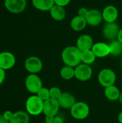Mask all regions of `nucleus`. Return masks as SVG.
<instances>
[{
	"instance_id": "f257e3e1",
	"label": "nucleus",
	"mask_w": 122,
	"mask_h": 123,
	"mask_svg": "<svg viewBox=\"0 0 122 123\" xmlns=\"http://www.w3.org/2000/svg\"><path fill=\"white\" fill-rule=\"evenodd\" d=\"M81 53L76 46H67L62 51V61L65 66L76 68L81 63Z\"/></svg>"
},
{
	"instance_id": "f03ea898",
	"label": "nucleus",
	"mask_w": 122,
	"mask_h": 123,
	"mask_svg": "<svg viewBox=\"0 0 122 123\" xmlns=\"http://www.w3.org/2000/svg\"><path fill=\"white\" fill-rule=\"evenodd\" d=\"M43 107L44 101L36 94L29 97L25 103L26 112L32 116H37L43 113Z\"/></svg>"
},
{
	"instance_id": "7ed1b4c3",
	"label": "nucleus",
	"mask_w": 122,
	"mask_h": 123,
	"mask_svg": "<svg viewBox=\"0 0 122 123\" xmlns=\"http://www.w3.org/2000/svg\"><path fill=\"white\" fill-rule=\"evenodd\" d=\"M72 117L77 120L86 119L90 113V108L87 103L84 102H76L70 110Z\"/></svg>"
},
{
	"instance_id": "20e7f679",
	"label": "nucleus",
	"mask_w": 122,
	"mask_h": 123,
	"mask_svg": "<svg viewBox=\"0 0 122 123\" xmlns=\"http://www.w3.org/2000/svg\"><path fill=\"white\" fill-rule=\"evenodd\" d=\"M98 81L104 88L114 85L116 81V73L111 68H103L99 73Z\"/></svg>"
},
{
	"instance_id": "39448f33",
	"label": "nucleus",
	"mask_w": 122,
	"mask_h": 123,
	"mask_svg": "<svg viewBox=\"0 0 122 123\" xmlns=\"http://www.w3.org/2000/svg\"><path fill=\"white\" fill-rule=\"evenodd\" d=\"M25 87L27 90L33 94H37L42 87V81L37 74H29L25 79Z\"/></svg>"
},
{
	"instance_id": "423d86ee",
	"label": "nucleus",
	"mask_w": 122,
	"mask_h": 123,
	"mask_svg": "<svg viewBox=\"0 0 122 123\" xmlns=\"http://www.w3.org/2000/svg\"><path fill=\"white\" fill-rule=\"evenodd\" d=\"M93 75V69L90 65L80 63L75 68V78L80 81H88Z\"/></svg>"
},
{
	"instance_id": "0eeeda50",
	"label": "nucleus",
	"mask_w": 122,
	"mask_h": 123,
	"mask_svg": "<svg viewBox=\"0 0 122 123\" xmlns=\"http://www.w3.org/2000/svg\"><path fill=\"white\" fill-rule=\"evenodd\" d=\"M42 61L37 56H29L24 61V68L29 74H37L42 71Z\"/></svg>"
},
{
	"instance_id": "6e6552de",
	"label": "nucleus",
	"mask_w": 122,
	"mask_h": 123,
	"mask_svg": "<svg viewBox=\"0 0 122 123\" xmlns=\"http://www.w3.org/2000/svg\"><path fill=\"white\" fill-rule=\"evenodd\" d=\"M16 63L15 55L11 52L3 51L0 53V68L4 71L12 68Z\"/></svg>"
},
{
	"instance_id": "1a4fd4ad",
	"label": "nucleus",
	"mask_w": 122,
	"mask_h": 123,
	"mask_svg": "<svg viewBox=\"0 0 122 123\" xmlns=\"http://www.w3.org/2000/svg\"><path fill=\"white\" fill-rule=\"evenodd\" d=\"M6 9L11 13L19 14L27 6V0H4Z\"/></svg>"
},
{
	"instance_id": "9d476101",
	"label": "nucleus",
	"mask_w": 122,
	"mask_h": 123,
	"mask_svg": "<svg viewBox=\"0 0 122 123\" xmlns=\"http://www.w3.org/2000/svg\"><path fill=\"white\" fill-rule=\"evenodd\" d=\"M60 107L58 99L50 98L44 102L43 114L45 116H57Z\"/></svg>"
},
{
	"instance_id": "9b49d317",
	"label": "nucleus",
	"mask_w": 122,
	"mask_h": 123,
	"mask_svg": "<svg viewBox=\"0 0 122 123\" xmlns=\"http://www.w3.org/2000/svg\"><path fill=\"white\" fill-rule=\"evenodd\" d=\"M119 30L120 28L116 22L106 23L103 28V35L106 39L111 41L117 38Z\"/></svg>"
},
{
	"instance_id": "f8f14e48",
	"label": "nucleus",
	"mask_w": 122,
	"mask_h": 123,
	"mask_svg": "<svg viewBox=\"0 0 122 123\" xmlns=\"http://www.w3.org/2000/svg\"><path fill=\"white\" fill-rule=\"evenodd\" d=\"M102 17L106 23L115 22L119 17L117 8L114 5H107L102 11Z\"/></svg>"
},
{
	"instance_id": "ddd939ff",
	"label": "nucleus",
	"mask_w": 122,
	"mask_h": 123,
	"mask_svg": "<svg viewBox=\"0 0 122 123\" xmlns=\"http://www.w3.org/2000/svg\"><path fill=\"white\" fill-rule=\"evenodd\" d=\"M86 19L87 21L88 25L92 27L98 26L102 22V20H104L102 17V12L96 9H89Z\"/></svg>"
},
{
	"instance_id": "4468645a",
	"label": "nucleus",
	"mask_w": 122,
	"mask_h": 123,
	"mask_svg": "<svg viewBox=\"0 0 122 123\" xmlns=\"http://www.w3.org/2000/svg\"><path fill=\"white\" fill-rule=\"evenodd\" d=\"M60 107L65 110H70L76 104V97L69 92H63L58 99Z\"/></svg>"
},
{
	"instance_id": "2eb2a0df",
	"label": "nucleus",
	"mask_w": 122,
	"mask_h": 123,
	"mask_svg": "<svg viewBox=\"0 0 122 123\" xmlns=\"http://www.w3.org/2000/svg\"><path fill=\"white\" fill-rule=\"evenodd\" d=\"M93 40L89 35H81L76 41V47L81 51L91 50L93 45Z\"/></svg>"
},
{
	"instance_id": "dca6fc26",
	"label": "nucleus",
	"mask_w": 122,
	"mask_h": 123,
	"mask_svg": "<svg viewBox=\"0 0 122 123\" xmlns=\"http://www.w3.org/2000/svg\"><path fill=\"white\" fill-rule=\"evenodd\" d=\"M91 50L96 56V58H102L110 55V48L109 44H106L103 42L94 43Z\"/></svg>"
},
{
	"instance_id": "f3484780",
	"label": "nucleus",
	"mask_w": 122,
	"mask_h": 123,
	"mask_svg": "<svg viewBox=\"0 0 122 123\" xmlns=\"http://www.w3.org/2000/svg\"><path fill=\"white\" fill-rule=\"evenodd\" d=\"M87 25L88 24L86 18L80 17L78 15L74 17L70 21V27L73 30L76 32H80L83 30Z\"/></svg>"
},
{
	"instance_id": "a211bd4d",
	"label": "nucleus",
	"mask_w": 122,
	"mask_h": 123,
	"mask_svg": "<svg viewBox=\"0 0 122 123\" xmlns=\"http://www.w3.org/2000/svg\"><path fill=\"white\" fill-rule=\"evenodd\" d=\"M32 2L35 9L42 12L50 11L55 5L54 0H32Z\"/></svg>"
},
{
	"instance_id": "6ab92c4d",
	"label": "nucleus",
	"mask_w": 122,
	"mask_h": 123,
	"mask_svg": "<svg viewBox=\"0 0 122 123\" xmlns=\"http://www.w3.org/2000/svg\"><path fill=\"white\" fill-rule=\"evenodd\" d=\"M120 94L121 92L119 88L115 85H112L104 88V95L106 98L109 101H117L119 98Z\"/></svg>"
},
{
	"instance_id": "aec40b11",
	"label": "nucleus",
	"mask_w": 122,
	"mask_h": 123,
	"mask_svg": "<svg viewBox=\"0 0 122 123\" xmlns=\"http://www.w3.org/2000/svg\"><path fill=\"white\" fill-rule=\"evenodd\" d=\"M50 12V17L56 21H62L65 19L66 13H65V8L58 5H54Z\"/></svg>"
},
{
	"instance_id": "412c9836",
	"label": "nucleus",
	"mask_w": 122,
	"mask_h": 123,
	"mask_svg": "<svg viewBox=\"0 0 122 123\" xmlns=\"http://www.w3.org/2000/svg\"><path fill=\"white\" fill-rule=\"evenodd\" d=\"M29 115L25 111H17L14 112L10 123H29Z\"/></svg>"
},
{
	"instance_id": "4be33fe9",
	"label": "nucleus",
	"mask_w": 122,
	"mask_h": 123,
	"mask_svg": "<svg viewBox=\"0 0 122 123\" xmlns=\"http://www.w3.org/2000/svg\"><path fill=\"white\" fill-rule=\"evenodd\" d=\"M60 76L64 80H71L75 78V68L65 65L60 71Z\"/></svg>"
},
{
	"instance_id": "5701e85b",
	"label": "nucleus",
	"mask_w": 122,
	"mask_h": 123,
	"mask_svg": "<svg viewBox=\"0 0 122 123\" xmlns=\"http://www.w3.org/2000/svg\"><path fill=\"white\" fill-rule=\"evenodd\" d=\"M109 45L110 48V55L119 56L122 53V43L117 39L111 40Z\"/></svg>"
},
{
	"instance_id": "b1692460",
	"label": "nucleus",
	"mask_w": 122,
	"mask_h": 123,
	"mask_svg": "<svg viewBox=\"0 0 122 123\" xmlns=\"http://www.w3.org/2000/svg\"><path fill=\"white\" fill-rule=\"evenodd\" d=\"M96 56L92 51V50H88L86 51H83L81 53V63L91 65L93 63L96 61Z\"/></svg>"
},
{
	"instance_id": "393cba45",
	"label": "nucleus",
	"mask_w": 122,
	"mask_h": 123,
	"mask_svg": "<svg viewBox=\"0 0 122 123\" xmlns=\"http://www.w3.org/2000/svg\"><path fill=\"white\" fill-rule=\"evenodd\" d=\"M42 100H43L44 102L47 100L48 99L50 98V89H47L46 87H42L39 92L37 93V94Z\"/></svg>"
},
{
	"instance_id": "a878e982",
	"label": "nucleus",
	"mask_w": 122,
	"mask_h": 123,
	"mask_svg": "<svg viewBox=\"0 0 122 123\" xmlns=\"http://www.w3.org/2000/svg\"><path fill=\"white\" fill-rule=\"evenodd\" d=\"M63 92L60 90V89L58 86H52L50 88V98L55 99H58L60 95L62 94Z\"/></svg>"
},
{
	"instance_id": "bb28decb",
	"label": "nucleus",
	"mask_w": 122,
	"mask_h": 123,
	"mask_svg": "<svg viewBox=\"0 0 122 123\" xmlns=\"http://www.w3.org/2000/svg\"><path fill=\"white\" fill-rule=\"evenodd\" d=\"M88 11H89V9H88L86 7H81L78 10V15L80 16V17H82L86 18V16H87V14H88Z\"/></svg>"
},
{
	"instance_id": "cd10ccee",
	"label": "nucleus",
	"mask_w": 122,
	"mask_h": 123,
	"mask_svg": "<svg viewBox=\"0 0 122 123\" xmlns=\"http://www.w3.org/2000/svg\"><path fill=\"white\" fill-rule=\"evenodd\" d=\"M71 0H54L55 1V5H58L63 7H65V6L68 5L70 4Z\"/></svg>"
},
{
	"instance_id": "c85d7f7f",
	"label": "nucleus",
	"mask_w": 122,
	"mask_h": 123,
	"mask_svg": "<svg viewBox=\"0 0 122 123\" xmlns=\"http://www.w3.org/2000/svg\"><path fill=\"white\" fill-rule=\"evenodd\" d=\"M13 114H14V113L12 112V111H10V110H6V111H5L2 115H4V118H5L6 120H8V121L9 122L10 120L12 119V116H13Z\"/></svg>"
},
{
	"instance_id": "c756f323",
	"label": "nucleus",
	"mask_w": 122,
	"mask_h": 123,
	"mask_svg": "<svg viewBox=\"0 0 122 123\" xmlns=\"http://www.w3.org/2000/svg\"><path fill=\"white\" fill-rule=\"evenodd\" d=\"M5 78H6V72H5V71L0 68V86L4 83V81L5 80Z\"/></svg>"
},
{
	"instance_id": "7c9ffc66",
	"label": "nucleus",
	"mask_w": 122,
	"mask_h": 123,
	"mask_svg": "<svg viewBox=\"0 0 122 123\" xmlns=\"http://www.w3.org/2000/svg\"><path fill=\"white\" fill-rule=\"evenodd\" d=\"M52 123H64V120H63V119L61 117L55 116L54 117V120H53Z\"/></svg>"
},
{
	"instance_id": "2f4dec72",
	"label": "nucleus",
	"mask_w": 122,
	"mask_h": 123,
	"mask_svg": "<svg viewBox=\"0 0 122 123\" xmlns=\"http://www.w3.org/2000/svg\"><path fill=\"white\" fill-rule=\"evenodd\" d=\"M55 117H52V116H45V122L47 123H52L53 120H54Z\"/></svg>"
},
{
	"instance_id": "473e14b6",
	"label": "nucleus",
	"mask_w": 122,
	"mask_h": 123,
	"mask_svg": "<svg viewBox=\"0 0 122 123\" xmlns=\"http://www.w3.org/2000/svg\"><path fill=\"white\" fill-rule=\"evenodd\" d=\"M119 41H120L122 43V28L120 29L119 33H118V35H117V38H116Z\"/></svg>"
},
{
	"instance_id": "72a5a7b5",
	"label": "nucleus",
	"mask_w": 122,
	"mask_h": 123,
	"mask_svg": "<svg viewBox=\"0 0 122 123\" xmlns=\"http://www.w3.org/2000/svg\"><path fill=\"white\" fill-rule=\"evenodd\" d=\"M0 123H9V122L4 118L3 115H0Z\"/></svg>"
},
{
	"instance_id": "f704fd0d",
	"label": "nucleus",
	"mask_w": 122,
	"mask_h": 123,
	"mask_svg": "<svg viewBox=\"0 0 122 123\" xmlns=\"http://www.w3.org/2000/svg\"><path fill=\"white\" fill-rule=\"evenodd\" d=\"M118 121L119 123H122V112H121L118 115Z\"/></svg>"
},
{
	"instance_id": "c9c22d12",
	"label": "nucleus",
	"mask_w": 122,
	"mask_h": 123,
	"mask_svg": "<svg viewBox=\"0 0 122 123\" xmlns=\"http://www.w3.org/2000/svg\"><path fill=\"white\" fill-rule=\"evenodd\" d=\"M118 101L119 102L120 104L122 105V92H121V94H120V96H119V98Z\"/></svg>"
},
{
	"instance_id": "e433bc0d",
	"label": "nucleus",
	"mask_w": 122,
	"mask_h": 123,
	"mask_svg": "<svg viewBox=\"0 0 122 123\" xmlns=\"http://www.w3.org/2000/svg\"><path fill=\"white\" fill-rule=\"evenodd\" d=\"M47 123L46 122H44V123Z\"/></svg>"
},
{
	"instance_id": "4c0bfd02",
	"label": "nucleus",
	"mask_w": 122,
	"mask_h": 123,
	"mask_svg": "<svg viewBox=\"0 0 122 123\" xmlns=\"http://www.w3.org/2000/svg\"></svg>"
}]
</instances>
